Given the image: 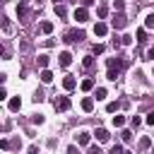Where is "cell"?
<instances>
[{"instance_id":"obj_24","label":"cell","mask_w":154,"mask_h":154,"mask_svg":"<svg viewBox=\"0 0 154 154\" xmlns=\"http://www.w3.org/2000/svg\"><path fill=\"white\" fill-rule=\"evenodd\" d=\"M137 41H140V43H144V41H147V31H144V29H140V31H137Z\"/></svg>"},{"instance_id":"obj_3","label":"cell","mask_w":154,"mask_h":154,"mask_svg":"<svg viewBox=\"0 0 154 154\" xmlns=\"http://www.w3.org/2000/svg\"><path fill=\"white\" fill-rule=\"evenodd\" d=\"M75 137H77V144H82V147H87V144L91 142V135H89L87 130H79V132H77Z\"/></svg>"},{"instance_id":"obj_39","label":"cell","mask_w":154,"mask_h":154,"mask_svg":"<svg viewBox=\"0 0 154 154\" xmlns=\"http://www.w3.org/2000/svg\"><path fill=\"white\" fill-rule=\"evenodd\" d=\"M79 2H82V7H89V5L94 2V0H79Z\"/></svg>"},{"instance_id":"obj_32","label":"cell","mask_w":154,"mask_h":154,"mask_svg":"<svg viewBox=\"0 0 154 154\" xmlns=\"http://www.w3.org/2000/svg\"><path fill=\"white\" fill-rule=\"evenodd\" d=\"M101 53H103V46H101V43H99V46H94V55H101Z\"/></svg>"},{"instance_id":"obj_13","label":"cell","mask_w":154,"mask_h":154,"mask_svg":"<svg viewBox=\"0 0 154 154\" xmlns=\"http://www.w3.org/2000/svg\"><path fill=\"white\" fill-rule=\"evenodd\" d=\"M19 108H22V99L19 96H12L10 99V111H19Z\"/></svg>"},{"instance_id":"obj_18","label":"cell","mask_w":154,"mask_h":154,"mask_svg":"<svg viewBox=\"0 0 154 154\" xmlns=\"http://www.w3.org/2000/svg\"><path fill=\"white\" fill-rule=\"evenodd\" d=\"M41 31L43 34H51L53 31V22H41Z\"/></svg>"},{"instance_id":"obj_14","label":"cell","mask_w":154,"mask_h":154,"mask_svg":"<svg viewBox=\"0 0 154 154\" xmlns=\"http://www.w3.org/2000/svg\"><path fill=\"white\" fill-rule=\"evenodd\" d=\"M79 87H82V91H91V89H94V79H89V77H87V79H82V84H79Z\"/></svg>"},{"instance_id":"obj_29","label":"cell","mask_w":154,"mask_h":154,"mask_svg":"<svg viewBox=\"0 0 154 154\" xmlns=\"http://www.w3.org/2000/svg\"><path fill=\"white\" fill-rule=\"evenodd\" d=\"M144 60H154V48H147V53H144Z\"/></svg>"},{"instance_id":"obj_26","label":"cell","mask_w":154,"mask_h":154,"mask_svg":"<svg viewBox=\"0 0 154 154\" xmlns=\"http://www.w3.org/2000/svg\"><path fill=\"white\" fill-rule=\"evenodd\" d=\"M0 29H2V31H10V22H7V19H5V17H2V19H0Z\"/></svg>"},{"instance_id":"obj_28","label":"cell","mask_w":154,"mask_h":154,"mask_svg":"<svg viewBox=\"0 0 154 154\" xmlns=\"http://www.w3.org/2000/svg\"><path fill=\"white\" fill-rule=\"evenodd\" d=\"M120 43H123V46H130V43H132V36H128V34H125V36L120 38Z\"/></svg>"},{"instance_id":"obj_23","label":"cell","mask_w":154,"mask_h":154,"mask_svg":"<svg viewBox=\"0 0 154 154\" xmlns=\"http://www.w3.org/2000/svg\"><path fill=\"white\" fill-rule=\"evenodd\" d=\"M149 144H152L149 137H142V140H140V149H149Z\"/></svg>"},{"instance_id":"obj_36","label":"cell","mask_w":154,"mask_h":154,"mask_svg":"<svg viewBox=\"0 0 154 154\" xmlns=\"http://www.w3.org/2000/svg\"><path fill=\"white\" fill-rule=\"evenodd\" d=\"M140 123H142V118H140V116H132V125H135V128H137V125H140Z\"/></svg>"},{"instance_id":"obj_10","label":"cell","mask_w":154,"mask_h":154,"mask_svg":"<svg viewBox=\"0 0 154 154\" xmlns=\"http://www.w3.org/2000/svg\"><path fill=\"white\" fill-rule=\"evenodd\" d=\"M82 111H87V113H91V111H94V99H91V96L82 99Z\"/></svg>"},{"instance_id":"obj_16","label":"cell","mask_w":154,"mask_h":154,"mask_svg":"<svg viewBox=\"0 0 154 154\" xmlns=\"http://www.w3.org/2000/svg\"><path fill=\"white\" fill-rule=\"evenodd\" d=\"M144 26H147V29H154V12H147V17H144Z\"/></svg>"},{"instance_id":"obj_34","label":"cell","mask_w":154,"mask_h":154,"mask_svg":"<svg viewBox=\"0 0 154 154\" xmlns=\"http://www.w3.org/2000/svg\"><path fill=\"white\" fill-rule=\"evenodd\" d=\"M0 149H10V140H0Z\"/></svg>"},{"instance_id":"obj_22","label":"cell","mask_w":154,"mask_h":154,"mask_svg":"<svg viewBox=\"0 0 154 154\" xmlns=\"http://www.w3.org/2000/svg\"><path fill=\"white\" fill-rule=\"evenodd\" d=\"M55 14H58V17H65V14H67L65 5H55Z\"/></svg>"},{"instance_id":"obj_33","label":"cell","mask_w":154,"mask_h":154,"mask_svg":"<svg viewBox=\"0 0 154 154\" xmlns=\"http://www.w3.org/2000/svg\"><path fill=\"white\" fill-rule=\"evenodd\" d=\"M31 123H36V125H41V123H43V116H34V118H31Z\"/></svg>"},{"instance_id":"obj_12","label":"cell","mask_w":154,"mask_h":154,"mask_svg":"<svg viewBox=\"0 0 154 154\" xmlns=\"http://www.w3.org/2000/svg\"><path fill=\"white\" fill-rule=\"evenodd\" d=\"M38 77H41V82H43V84L53 82V72H51V70H41V75H38Z\"/></svg>"},{"instance_id":"obj_41","label":"cell","mask_w":154,"mask_h":154,"mask_svg":"<svg viewBox=\"0 0 154 154\" xmlns=\"http://www.w3.org/2000/svg\"><path fill=\"white\" fill-rule=\"evenodd\" d=\"M123 154H132V152H128V149H123Z\"/></svg>"},{"instance_id":"obj_19","label":"cell","mask_w":154,"mask_h":154,"mask_svg":"<svg viewBox=\"0 0 154 154\" xmlns=\"http://www.w3.org/2000/svg\"><path fill=\"white\" fill-rule=\"evenodd\" d=\"M118 75H120V72H118V70H111V67H108V72H106V77H108L111 82H116V79H118Z\"/></svg>"},{"instance_id":"obj_1","label":"cell","mask_w":154,"mask_h":154,"mask_svg":"<svg viewBox=\"0 0 154 154\" xmlns=\"http://www.w3.org/2000/svg\"><path fill=\"white\" fill-rule=\"evenodd\" d=\"M111 24H113V29H123V26L128 24V17H125L123 12H118V14H116V17L111 19Z\"/></svg>"},{"instance_id":"obj_38","label":"cell","mask_w":154,"mask_h":154,"mask_svg":"<svg viewBox=\"0 0 154 154\" xmlns=\"http://www.w3.org/2000/svg\"><path fill=\"white\" fill-rule=\"evenodd\" d=\"M2 99H7V91H5L2 87H0V101H2Z\"/></svg>"},{"instance_id":"obj_8","label":"cell","mask_w":154,"mask_h":154,"mask_svg":"<svg viewBox=\"0 0 154 154\" xmlns=\"http://www.w3.org/2000/svg\"><path fill=\"white\" fill-rule=\"evenodd\" d=\"M94 135H96V140H99V142H108V137H111L106 128H96V132H94Z\"/></svg>"},{"instance_id":"obj_27","label":"cell","mask_w":154,"mask_h":154,"mask_svg":"<svg viewBox=\"0 0 154 154\" xmlns=\"http://www.w3.org/2000/svg\"><path fill=\"white\" fill-rule=\"evenodd\" d=\"M108 154H123V147H120V144H113V147H111V152H108Z\"/></svg>"},{"instance_id":"obj_31","label":"cell","mask_w":154,"mask_h":154,"mask_svg":"<svg viewBox=\"0 0 154 154\" xmlns=\"http://www.w3.org/2000/svg\"><path fill=\"white\" fill-rule=\"evenodd\" d=\"M106 14H108V10H106V5H101V7H99V17H101V19H103V17H106Z\"/></svg>"},{"instance_id":"obj_42","label":"cell","mask_w":154,"mask_h":154,"mask_svg":"<svg viewBox=\"0 0 154 154\" xmlns=\"http://www.w3.org/2000/svg\"><path fill=\"white\" fill-rule=\"evenodd\" d=\"M53 2H55V5H60V2H63V0H53Z\"/></svg>"},{"instance_id":"obj_9","label":"cell","mask_w":154,"mask_h":154,"mask_svg":"<svg viewBox=\"0 0 154 154\" xmlns=\"http://www.w3.org/2000/svg\"><path fill=\"white\" fill-rule=\"evenodd\" d=\"M58 58H60V65H63V67H67V65L72 63V53H67V51H63Z\"/></svg>"},{"instance_id":"obj_21","label":"cell","mask_w":154,"mask_h":154,"mask_svg":"<svg viewBox=\"0 0 154 154\" xmlns=\"http://www.w3.org/2000/svg\"><path fill=\"white\" fill-rule=\"evenodd\" d=\"M113 125H116V128H123V125H125V118H123V116H113Z\"/></svg>"},{"instance_id":"obj_2","label":"cell","mask_w":154,"mask_h":154,"mask_svg":"<svg viewBox=\"0 0 154 154\" xmlns=\"http://www.w3.org/2000/svg\"><path fill=\"white\" fill-rule=\"evenodd\" d=\"M82 38H84V31H67L63 41L65 43H75V41H82Z\"/></svg>"},{"instance_id":"obj_6","label":"cell","mask_w":154,"mask_h":154,"mask_svg":"<svg viewBox=\"0 0 154 154\" xmlns=\"http://www.w3.org/2000/svg\"><path fill=\"white\" fill-rule=\"evenodd\" d=\"M63 87H65L67 91H72V89L77 87V79H75L72 75H65V79H63Z\"/></svg>"},{"instance_id":"obj_35","label":"cell","mask_w":154,"mask_h":154,"mask_svg":"<svg viewBox=\"0 0 154 154\" xmlns=\"http://www.w3.org/2000/svg\"><path fill=\"white\" fill-rule=\"evenodd\" d=\"M147 125H154V113H147Z\"/></svg>"},{"instance_id":"obj_30","label":"cell","mask_w":154,"mask_h":154,"mask_svg":"<svg viewBox=\"0 0 154 154\" xmlns=\"http://www.w3.org/2000/svg\"><path fill=\"white\" fill-rule=\"evenodd\" d=\"M38 65L46 67V65H48V55H38Z\"/></svg>"},{"instance_id":"obj_20","label":"cell","mask_w":154,"mask_h":154,"mask_svg":"<svg viewBox=\"0 0 154 154\" xmlns=\"http://www.w3.org/2000/svg\"><path fill=\"white\" fill-rule=\"evenodd\" d=\"M118 108H120V103H118V101H111V103L106 106V111H108V113H116Z\"/></svg>"},{"instance_id":"obj_11","label":"cell","mask_w":154,"mask_h":154,"mask_svg":"<svg viewBox=\"0 0 154 154\" xmlns=\"http://www.w3.org/2000/svg\"><path fill=\"white\" fill-rule=\"evenodd\" d=\"M17 14H19V19H26V14H29L26 2H19V5H17Z\"/></svg>"},{"instance_id":"obj_5","label":"cell","mask_w":154,"mask_h":154,"mask_svg":"<svg viewBox=\"0 0 154 154\" xmlns=\"http://www.w3.org/2000/svg\"><path fill=\"white\" fill-rule=\"evenodd\" d=\"M106 34H108V26L103 22H96L94 24V36H106Z\"/></svg>"},{"instance_id":"obj_15","label":"cell","mask_w":154,"mask_h":154,"mask_svg":"<svg viewBox=\"0 0 154 154\" xmlns=\"http://www.w3.org/2000/svg\"><path fill=\"white\" fill-rule=\"evenodd\" d=\"M106 96H108V91H106V89H103V87H99V89H96V91H94V99H96V101H103V99H106Z\"/></svg>"},{"instance_id":"obj_4","label":"cell","mask_w":154,"mask_h":154,"mask_svg":"<svg viewBox=\"0 0 154 154\" xmlns=\"http://www.w3.org/2000/svg\"><path fill=\"white\" fill-rule=\"evenodd\" d=\"M75 19H77L79 24H84V22L89 19V12H87V7H77V10H75Z\"/></svg>"},{"instance_id":"obj_37","label":"cell","mask_w":154,"mask_h":154,"mask_svg":"<svg viewBox=\"0 0 154 154\" xmlns=\"http://www.w3.org/2000/svg\"><path fill=\"white\" fill-rule=\"evenodd\" d=\"M26 154H38V149H36V147H34V144H31V147H29V149H26Z\"/></svg>"},{"instance_id":"obj_40","label":"cell","mask_w":154,"mask_h":154,"mask_svg":"<svg viewBox=\"0 0 154 154\" xmlns=\"http://www.w3.org/2000/svg\"><path fill=\"white\" fill-rule=\"evenodd\" d=\"M0 55H7V48H5L2 43H0Z\"/></svg>"},{"instance_id":"obj_7","label":"cell","mask_w":154,"mask_h":154,"mask_svg":"<svg viewBox=\"0 0 154 154\" xmlns=\"http://www.w3.org/2000/svg\"><path fill=\"white\" fill-rule=\"evenodd\" d=\"M55 108H58V111H67V108H70V99H67V96H60V99L55 101Z\"/></svg>"},{"instance_id":"obj_17","label":"cell","mask_w":154,"mask_h":154,"mask_svg":"<svg viewBox=\"0 0 154 154\" xmlns=\"http://www.w3.org/2000/svg\"><path fill=\"white\" fill-rule=\"evenodd\" d=\"M82 67H84V70H91V67H94V58H91V55H84V60H82Z\"/></svg>"},{"instance_id":"obj_25","label":"cell","mask_w":154,"mask_h":154,"mask_svg":"<svg viewBox=\"0 0 154 154\" xmlns=\"http://www.w3.org/2000/svg\"><path fill=\"white\" fill-rule=\"evenodd\" d=\"M113 7H116L118 12H123V7H125V0H116V2H113Z\"/></svg>"}]
</instances>
